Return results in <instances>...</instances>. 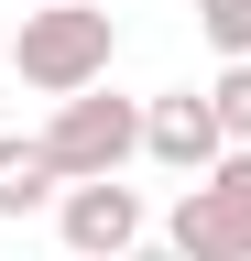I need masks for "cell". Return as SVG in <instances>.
I'll return each instance as SVG.
<instances>
[{"label": "cell", "mask_w": 251, "mask_h": 261, "mask_svg": "<svg viewBox=\"0 0 251 261\" xmlns=\"http://www.w3.org/2000/svg\"><path fill=\"white\" fill-rule=\"evenodd\" d=\"M109 55H120V22L99 11V0H66V11H22L11 33V76L22 87H44L55 109L87 87H109Z\"/></svg>", "instance_id": "cell-1"}, {"label": "cell", "mask_w": 251, "mask_h": 261, "mask_svg": "<svg viewBox=\"0 0 251 261\" xmlns=\"http://www.w3.org/2000/svg\"><path fill=\"white\" fill-rule=\"evenodd\" d=\"M197 33H208L230 65H251V0H197Z\"/></svg>", "instance_id": "cell-7"}, {"label": "cell", "mask_w": 251, "mask_h": 261, "mask_svg": "<svg viewBox=\"0 0 251 261\" xmlns=\"http://www.w3.org/2000/svg\"><path fill=\"white\" fill-rule=\"evenodd\" d=\"M55 196H66V174H55L44 130H0V218H33Z\"/></svg>", "instance_id": "cell-6"}, {"label": "cell", "mask_w": 251, "mask_h": 261, "mask_svg": "<svg viewBox=\"0 0 251 261\" xmlns=\"http://www.w3.org/2000/svg\"><path fill=\"white\" fill-rule=\"evenodd\" d=\"M44 152H55L66 185H120V163L142 152V98H109V87L66 98V109L44 120Z\"/></svg>", "instance_id": "cell-2"}, {"label": "cell", "mask_w": 251, "mask_h": 261, "mask_svg": "<svg viewBox=\"0 0 251 261\" xmlns=\"http://www.w3.org/2000/svg\"><path fill=\"white\" fill-rule=\"evenodd\" d=\"M131 261H175V250H164V240H142V250H131Z\"/></svg>", "instance_id": "cell-9"}, {"label": "cell", "mask_w": 251, "mask_h": 261, "mask_svg": "<svg viewBox=\"0 0 251 261\" xmlns=\"http://www.w3.org/2000/svg\"><path fill=\"white\" fill-rule=\"evenodd\" d=\"M208 109H218V130H230V152H251V65H230V76L208 87Z\"/></svg>", "instance_id": "cell-8"}, {"label": "cell", "mask_w": 251, "mask_h": 261, "mask_svg": "<svg viewBox=\"0 0 251 261\" xmlns=\"http://www.w3.org/2000/svg\"><path fill=\"white\" fill-rule=\"evenodd\" d=\"M22 11H66V0H22Z\"/></svg>", "instance_id": "cell-10"}, {"label": "cell", "mask_w": 251, "mask_h": 261, "mask_svg": "<svg viewBox=\"0 0 251 261\" xmlns=\"http://www.w3.org/2000/svg\"><path fill=\"white\" fill-rule=\"evenodd\" d=\"M164 250L175 261H251V152H230L218 174H197L164 207Z\"/></svg>", "instance_id": "cell-3"}, {"label": "cell", "mask_w": 251, "mask_h": 261, "mask_svg": "<svg viewBox=\"0 0 251 261\" xmlns=\"http://www.w3.org/2000/svg\"><path fill=\"white\" fill-rule=\"evenodd\" d=\"M55 240L77 261H131L142 250V196L131 185H66L55 196Z\"/></svg>", "instance_id": "cell-5"}, {"label": "cell", "mask_w": 251, "mask_h": 261, "mask_svg": "<svg viewBox=\"0 0 251 261\" xmlns=\"http://www.w3.org/2000/svg\"><path fill=\"white\" fill-rule=\"evenodd\" d=\"M142 152L164 163V174H218L230 163V130H218V109H208V87H164V98H142Z\"/></svg>", "instance_id": "cell-4"}]
</instances>
